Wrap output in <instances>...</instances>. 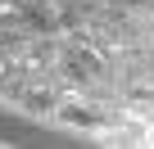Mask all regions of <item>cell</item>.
<instances>
[{"label": "cell", "mask_w": 154, "mask_h": 149, "mask_svg": "<svg viewBox=\"0 0 154 149\" xmlns=\"http://www.w3.org/2000/svg\"><path fill=\"white\" fill-rule=\"evenodd\" d=\"M59 118H63L68 127H95V113H91V109H82V104H63V109H59Z\"/></svg>", "instance_id": "6da1fadb"}, {"label": "cell", "mask_w": 154, "mask_h": 149, "mask_svg": "<svg viewBox=\"0 0 154 149\" xmlns=\"http://www.w3.org/2000/svg\"><path fill=\"white\" fill-rule=\"evenodd\" d=\"M23 109L27 113H50L54 109V95L50 91H23Z\"/></svg>", "instance_id": "7a4b0ae2"}]
</instances>
